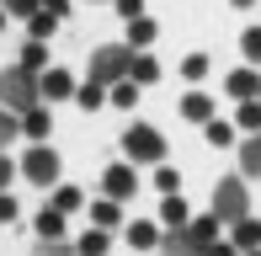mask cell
<instances>
[{
	"instance_id": "cell-1",
	"label": "cell",
	"mask_w": 261,
	"mask_h": 256,
	"mask_svg": "<svg viewBox=\"0 0 261 256\" xmlns=\"http://www.w3.org/2000/svg\"><path fill=\"white\" fill-rule=\"evenodd\" d=\"M38 101H43V75H32V69H21V64L0 69V107H11L21 118V112L38 107Z\"/></svg>"
},
{
	"instance_id": "cell-2",
	"label": "cell",
	"mask_w": 261,
	"mask_h": 256,
	"mask_svg": "<svg viewBox=\"0 0 261 256\" xmlns=\"http://www.w3.org/2000/svg\"><path fill=\"white\" fill-rule=\"evenodd\" d=\"M251 208H245V182L240 176H224L219 187H213V219L219 224H234V219H245Z\"/></svg>"
},
{
	"instance_id": "cell-3",
	"label": "cell",
	"mask_w": 261,
	"mask_h": 256,
	"mask_svg": "<svg viewBox=\"0 0 261 256\" xmlns=\"http://www.w3.org/2000/svg\"><path fill=\"white\" fill-rule=\"evenodd\" d=\"M16 171H21V176H32L38 187H54V182H59V155H54L48 144H32V149H27V160H21Z\"/></svg>"
},
{
	"instance_id": "cell-4",
	"label": "cell",
	"mask_w": 261,
	"mask_h": 256,
	"mask_svg": "<svg viewBox=\"0 0 261 256\" xmlns=\"http://www.w3.org/2000/svg\"><path fill=\"white\" fill-rule=\"evenodd\" d=\"M128 48H96L91 54V80H96V86H112V80H123L128 75Z\"/></svg>"
},
{
	"instance_id": "cell-5",
	"label": "cell",
	"mask_w": 261,
	"mask_h": 256,
	"mask_svg": "<svg viewBox=\"0 0 261 256\" xmlns=\"http://www.w3.org/2000/svg\"><path fill=\"white\" fill-rule=\"evenodd\" d=\"M123 149H128V160H160L165 155V139L155 134V128H128Z\"/></svg>"
},
{
	"instance_id": "cell-6",
	"label": "cell",
	"mask_w": 261,
	"mask_h": 256,
	"mask_svg": "<svg viewBox=\"0 0 261 256\" xmlns=\"http://www.w3.org/2000/svg\"><path fill=\"white\" fill-rule=\"evenodd\" d=\"M134 187H139V182H134V171H128V166H112V171H107V197L128 203V197H134Z\"/></svg>"
},
{
	"instance_id": "cell-7",
	"label": "cell",
	"mask_w": 261,
	"mask_h": 256,
	"mask_svg": "<svg viewBox=\"0 0 261 256\" xmlns=\"http://www.w3.org/2000/svg\"><path fill=\"white\" fill-rule=\"evenodd\" d=\"M165 256H208V246L192 240L187 229H171V235H165Z\"/></svg>"
},
{
	"instance_id": "cell-8",
	"label": "cell",
	"mask_w": 261,
	"mask_h": 256,
	"mask_svg": "<svg viewBox=\"0 0 261 256\" xmlns=\"http://www.w3.org/2000/svg\"><path fill=\"white\" fill-rule=\"evenodd\" d=\"M224 86H229V96H240V101L261 96V80H256V69H234V75L224 80Z\"/></svg>"
},
{
	"instance_id": "cell-9",
	"label": "cell",
	"mask_w": 261,
	"mask_h": 256,
	"mask_svg": "<svg viewBox=\"0 0 261 256\" xmlns=\"http://www.w3.org/2000/svg\"><path fill=\"white\" fill-rule=\"evenodd\" d=\"M229 246H234V251H256V246H261V224H256L251 214L234 219V240H229Z\"/></svg>"
},
{
	"instance_id": "cell-10",
	"label": "cell",
	"mask_w": 261,
	"mask_h": 256,
	"mask_svg": "<svg viewBox=\"0 0 261 256\" xmlns=\"http://www.w3.org/2000/svg\"><path fill=\"white\" fill-rule=\"evenodd\" d=\"M48 112H43V107H27V112H21V134H27V139H38V144H43V139H48Z\"/></svg>"
},
{
	"instance_id": "cell-11",
	"label": "cell",
	"mask_w": 261,
	"mask_h": 256,
	"mask_svg": "<svg viewBox=\"0 0 261 256\" xmlns=\"http://www.w3.org/2000/svg\"><path fill=\"white\" fill-rule=\"evenodd\" d=\"M43 96H48V101H59V96H75V80H69L64 69H48V75H43Z\"/></svg>"
},
{
	"instance_id": "cell-12",
	"label": "cell",
	"mask_w": 261,
	"mask_h": 256,
	"mask_svg": "<svg viewBox=\"0 0 261 256\" xmlns=\"http://www.w3.org/2000/svg\"><path fill=\"white\" fill-rule=\"evenodd\" d=\"M91 219H96V229H112L117 219H123V203H117V197H101V203H91Z\"/></svg>"
},
{
	"instance_id": "cell-13",
	"label": "cell",
	"mask_w": 261,
	"mask_h": 256,
	"mask_svg": "<svg viewBox=\"0 0 261 256\" xmlns=\"http://www.w3.org/2000/svg\"><path fill=\"white\" fill-rule=\"evenodd\" d=\"M128 80H134V86H149V80H160V64L149 59V54H139V59L128 64Z\"/></svg>"
},
{
	"instance_id": "cell-14",
	"label": "cell",
	"mask_w": 261,
	"mask_h": 256,
	"mask_svg": "<svg viewBox=\"0 0 261 256\" xmlns=\"http://www.w3.org/2000/svg\"><path fill=\"white\" fill-rule=\"evenodd\" d=\"M64 235V214H59V208H43L38 214V240H59Z\"/></svg>"
},
{
	"instance_id": "cell-15",
	"label": "cell",
	"mask_w": 261,
	"mask_h": 256,
	"mask_svg": "<svg viewBox=\"0 0 261 256\" xmlns=\"http://www.w3.org/2000/svg\"><path fill=\"white\" fill-rule=\"evenodd\" d=\"M240 171H251V176H261V134H251L240 144Z\"/></svg>"
},
{
	"instance_id": "cell-16",
	"label": "cell",
	"mask_w": 261,
	"mask_h": 256,
	"mask_svg": "<svg viewBox=\"0 0 261 256\" xmlns=\"http://www.w3.org/2000/svg\"><path fill=\"white\" fill-rule=\"evenodd\" d=\"M160 219H165L171 229H187V203H181L176 192H165V208H160Z\"/></svg>"
},
{
	"instance_id": "cell-17",
	"label": "cell",
	"mask_w": 261,
	"mask_h": 256,
	"mask_svg": "<svg viewBox=\"0 0 261 256\" xmlns=\"http://www.w3.org/2000/svg\"><path fill=\"white\" fill-rule=\"evenodd\" d=\"M181 112H187V118H192V123H208V118H213V101L203 96V91H192V96L181 101Z\"/></svg>"
},
{
	"instance_id": "cell-18",
	"label": "cell",
	"mask_w": 261,
	"mask_h": 256,
	"mask_svg": "<svg viewBox=\"0 0 261 256\" xmlns=\"http://www.w3.org/2000/svg\"><path fill=\"white\" fill-rule=\"evenodd\" d=\"M187 235L203 240V246H213V240H219V219H192V224H187Z\"/></svg>"
},
{
	"instance_id": "cell-19",
	"label": "cell",
	"mask_w": 261,
	"mask_h": 256,
	"mask_svg": "<svg viewBox=\"0 0 261 256\" xmlns=\"http://www.w3.org/2000/svg\"><path fill=\"white\" fill-rule=\"evenodd\" d=\"M203 134H208V144H213V149L234 144V128H229V123H219V118H208V128H203Z\"/></svg>"
},
{
	"instance_id": "cell-20",
	"label": "cell",
	"mask_w": 261,
	"mask_h": 256,
	"mask_svg": "<svg viewBox=\"0 0 261 256\" xmlns=\"http://www.w3.org/2000/svg\"><path fill=\"white\" fill-rule=\"evenodd\" d=\"M27 21H32V38H48V32L59 27V16H54V11H43V6H38V11H32V16H27Z\"/></svg>"
},
{
	"instance_id": "cell-21",
	"label": "cell",
	"mask_w": 261,
	"mask_h": 256,
	"mask_svg": "<svg viewBox=\"0 0 261 256\" xmlns=\"http://www.w3.org/2000/svg\"><path fill=\"white\" fill-rule=\"evenodd\" d=\"M16 134H21V118H16L11 107H0V149H6V144H11Z\"/></svg>"
},
{
	"instance_id": "cell-22",
	"label": "cell",
	"mask_w": 261,
	"mask_h": 256,
	"mask_svg": "<svg viewBox=\"0 0 261 256\" xmlns=\"http://www.w3.org/2000/svg\"><path fill=\"white\" fill-rule=\"evenodd\" d=\"M75 251H80V256H107V229H91V235L80 240Z\"/></svg>"
},
{
	"instance_id": "cell-23",
	"label": "cell",
	"mask_w": 261,
	"mask_h": 256,
	"mask_svg": "<svg viewBox=\"0 0 261 256\" xmlns=\"http://www.w3.org/2000/svg\"><path fill=\"white\" fill-rule=\"evenodd\" d=\"M128 240H134L139 251H149V246H155L160 235H155V224H128Z\"/></svg>"
},
{
	"instance_id": "cell-24",
	"label": "cell",
	"mask_w": 261,
	"mask_h": 256,
	"mask_svg": "<svg viewBox=\"0 0 261 256\" xmlns=\"http://www.w3.org/2000/svg\"><path fill=\"white\" fill-rule=\"evenodd\" d=\"M80 203H86V197H80L75 187H59V192H54V208H59V214H75Z\"/></svg>"
},
{
	"instance_id": "cell-25",
	"label": "cell",
	"mask_w": 261,
	"mask_h": 256,
	"mask_svg": "<svg viewBox=\"0 0 261 256\" xmlns=\"http://www.w3.org/2000/svg\"><path fill=\"white\" fill-rule=\"evenodd\" d=\"M181 75L187 80H203L208 75V54H187V59H181Z\"/></svg>"
},
{
	"instance_id": "cell-26",
	"label": "cell",
	"mask_w": 261,
	"mask_h": 256,
	"mask_svg": "<svg viewBox=\"0 0 261 256\" xmlns=\"http://www.w3.org/2000/svg\"><path fill=\"white\" fill-rule=\"evenodd\" d=\"M112 101H117V107H134V101H139V86H128V75H123L112 86Z\"/></svg>"
},
{
	"instance_id": "cell-27",
	"label": "cell",
	"mask_w": 261,
	"mask_h": 256,
	"mask_svg": "<svg viewBox=\"0 0 261 256\" xmlns=\"http://www.w3.org/2000/svg\"><path fill=\"white\" fill-rule=\"evenodd\" d=\"M240 48H245V59H251V64H261V27L245 32V38H240Z\"/></svg>"
},
{
	"instance_id": "cell-28",
	"label": "cell",
	"mask_w": 261,
	"mask_h": 256,
	"mask_svg": "<svg viewBox=\"0 0 261 256\" xmlns=\"http://www.w3.org/2000/svg\"><path fill=\"white\" fill-rule=\"evenodd\" d=\"M240 128L261 134V101H245V107H240Z\"/></svg>"
},
{
	"instance_id": "cell-29",
	"label": "cell",
	"mask_w": 261,
	"mask_h": 256,
	"mask_svg": "<svg viewBox=\"0 0 261 256\" xmlns=\"http://www.w3.org/2000/svg\"><path fill=\"white\" fill-rule=\"evenodd\" d=\"M128 38H134V43H155V21H144V16L128 21Z\"/></svg>"
},
{
	"instance_id": "cell-30",
	"label": "cell",
	"mask_w": 261,
	"mask_h": 256,
	"mask_svg": "<svg viewBox=\"0 0 261 256\" xmlns=\"http://www.w3.org/2000/svg\"><path fill=\"white\" fill-rule=\"evenodd\" d=\"M101 101H107V91L96 86V80H91V86H86V91H80V107H86V112H96V107H101Z\"/></svg>"
},
{
	"instance_id": "cell-31",
	"label": "cell",
	"mask_w": 261,
	"mask_h": 256,
	"mask_svg": "<svg viewBox=\"0 0 261 256\" xmlns=\"http://www.w3.org/2000/svg\"><path fill=\"white\" fill-rule=\"evenodd\" d=\"M21 69H32V75L43 69V38H38V43H27V54H21Z\"/></svg>"
},
{
	"instance_id": "cell-32",
	"label": "cell",
	"mask_w": 261,
	"mask_h": 256,
	"mask_svg": "<svg viewBox=\"0 0 261 256\" xmlns=\"http://www.w3.org/2000/svg\"><path fill=\"white\" fill-rule=\"evenodd\" d=\"M38 256H80V251H69L64 240H38Z\"/></svg>"
},
{
	"instance_id": "cell-33",
	"label": "cell",
	"mask_w": 261,
	"mask_h": 256,
	"mask_svg": "<svg viewBox=\"0 0 261 256\" xmlns=\"http://www.w3.org/2000/svg\"><path fill=\"white\" fill-rule=\"evenodd\" d=\"M38 11V0H6V16H32Z\"/></svg>"
},
{
	"instance_id": "cell-34",
	"label": "cell",
	"mask_w": 261,
	"mask_h": 256,
	"mask_svg": "<svg viewBox=\"0 0 261 256\" xmlns=\"http://www.w3.org/2000/svg\"><path fill=\"white\" fill-rule=\"evenodd\" d=\"M117 11H123V21H139L144 16V0H117Z\"/></svg>"
},
{
	"instance_id": "cell-35",
	"label": "cell",
	"mask_w": 261,
	"mask_h": 256,
	"mask_svg": "<svg viewBox=\"0 0 261 256\" xmlns=\"http://www.w3.org/2000/svg\"><path fill=\"white\" fill-rule=\"evenodd\" d=\"M16 214H21V208H16V197H6V192H0V224H11Z\"/></svg>"
},
{
	"instance_id": "cell-36",
	"label": "cell",
	"mask_w": 261,
	"mask_h": 256,
	"mask_svg": "<svg viewBox=\"0 0 261 256\" xmlns=\"http://www.w3.org/2000/svg\"><path fill=\"white\" fill-rule=\"evenodd\" d=\"M155 187L160 192H176V171H155Z\"/></svg>"
},
{
	"instance_id": "cell-37",
	"label": "cell",
	"mask_w": 261,
	"mask_h": 256,
	"mask_svg": "<svg viewBox=\"0 0 261 256\" xmlns=\"http://www.w3.org/2000/svg\"><path fill=\"white\" fill-rule=\"evenodd\" d=\"M11 176H16V166H11V160H6V149H0V192H6V182Z\"/></svg>"
},
{
	"instance_id": "cell-38",
	"label": "cell",
	"mask_w": 261,
	"mask_h": 256,
	"mask_svg": "<svg viewBox=\"0 0 261 256\" xmlns=\"http://www.w3.org/2000/svg\"><path fill=\"white\" fill-rule=\"evenodd\" d=\"M38 6H43V11H54V16L64 21V11H69V0H38Z\"/></svg>"
},
{
	"instance_id": "cell-39",
	"label": "cell",
	"mask_w": 261,
	"mask_h": 256,
	"mask_svg": "<svg viewBox=\"0 0 261 256\" xmlns=\"http://www.w3.org/2000/svg\"><path fill=\"white\" fill-rule=\"evenodd\" d=\"M208 256H240V251H234L229 240H213V246H208Z\"/></svg>"
},
{
	"instance_id": "cell-40",
	"label": "cell",
	"mask_w": 261,
	"mask_h": 256,
	"mask_svg": "<svg viewBox=\"0 0 261 256\" xmlns=\"http://www.w3.org/2000/svg\"><path fill=\"white\" fill-rule=\"evenodd\" d=\"M229 6H256V0H229Z\"/></svg>"
},
{
	"instance_id": "cell-41",
	"label": "cell",
	"mask_w": 261,
	"mask_h": 256,
	"mask_svg": "<svg viewBox=\"0 0 261 256\" xmlns=\"http://www.w3.org/2000/svg\"><path fill=\"white\" fill-rule=\"evenodd\" d=\"M240 256H261V246H256V251H240Z\"/></svg>"
},
{
	"instance_id": "cell-42",
	"label": "cell",
	"mask_w": 261,
	"mask_h": 256,
	"mask_svg": "<svg viewBox=\"0 0 261 256\" xmlns=\"http://www.w3.org/2000/svg\"><path fill=\"white\" fill-rule=\"evenodd\" d=\"M0 27H6V6H0Z\"/></svg>"
}]
</instances>
